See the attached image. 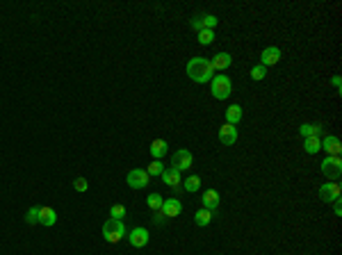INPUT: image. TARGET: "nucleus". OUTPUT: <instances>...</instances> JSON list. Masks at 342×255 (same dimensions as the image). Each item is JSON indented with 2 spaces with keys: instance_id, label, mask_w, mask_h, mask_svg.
I'll list each match as a JSON object with an SVG mask.
<instances>
[{
  "instance_id": "obj_1",
  "label": "nucleus",
  "mask_w": 342,
  "mask_h": 255,
  "mask_svg": "<svg viewBox=\"0 0 342 255\" xmlns=\"http://www.w3.org/2000/svg\"><path fill=\"white\" fill-rule=\"evenodd\" d=\"M187 75H189V80L199 82V84H205V82H210L214 77V68L212 64H210V59L205 57H192L189 62H187Z\"/></svg>"
},
{
  "instance_id": "obj_2",
  "label": "nucleus",
  "mask_w": 342,
  "mask_h": 255,
  "mask_svg": "<svg viewBox=\"0 0 342 255\" xmlns=\"http://www.w3.org/2000/svg\"><path fill=\"white\" fill-rule=\"evenodd\" d=\"M126 237V226H123L121 219H112L109 217L107 221L103 223V239L107 244H119V241Z\"/></svg>"
},
{
  "instance_id": "obj_3",
  "label": "nucleus",
  "mask_w": 342,
  "mask_h": 255,
  "mask_svg": "<svg viewBox=\"0 0 342 255\" xmlns=\"http://www.w3.org/2000/svg\"><path fill=\"white\" fill-rule=\"evenodd\" d=\"M210 91H212V98L217 100H226L233 94V82L228 75L223 73H214V77L210 80Z\"/></svg>"
},
{
  "instance_id": "obj_4",
  "label": "nucleus",
  "mask_w": 342,
  "mask_h": 255,
  "mask_svg": "<svg viewBox=\"0 0 342 255\" xmlns=\"http://www.w3.org/2000/svg\"><path fill=\"white\" fill-rule=\"evenodd\" d=\"M322 173L328 178L331 182H337L340 180V176H342V159H340V155H326V157L322 159Z\"/></svg>"
},
{
  "instance_id": "obj_5",
  "label": "nucleus",
  "mask_w": 342,
  "mask_h": 255,
  "mask_svg": "<svg viewBox=\"0 0 342 255\" xmlns=\"http://www.w3.org/2000/svg\"><path fill=\"white\" fill-rule=\"evenodd\" d=\"M192 162H194V155L187 148H180L171 155V168H176V171H187V168H192Z\"/></svg>"
},
{
  "instance_id": "obj_6",
  "label": "nucleus",
  "mask_w": 342,
  "mask_h": 255,
  "mask_svg": "<svg viewBox=\"0 0 342 255\" xmlns=\"http://www.w3.org/2000/svg\"><path fill=\"white\" fill-rule=\"evenodd\" d=\"M126 182H128L130 189H144V187L150 182V176L146 173V168H132V171H128Z\"/></svg>"
},
{
  "instance_id": "obj_7",
  "label": "nucleus",
  "mask_w": 342,
  "mask_h": 255,
  "mask_svg": "<svg viewBox=\"0 0 342 255\" xmlns=\"http://www.w3.org/2000/svg\"><path fill=\"white\" fill-rule=\"evenodd\" d=\"M219 23V18L214 16V14H199V16L192 18V30L194 32H201V30H214Z\"/></svg>"
},
{
  "instance_id": "obj_8",
  "label": "nucleus",
  "mask_w": 342,
  "mask_h": 255,
  "mask_svg": "<svg viewBox=\"0 0 342 255\" xmlns=\"http://www.w3.org/2000/svg\"><path fill=\"white\" fill-rule=\"evenodd\" d=\"M340 182H324L322 187H319V198L324 200V203H333L335 198H340Z\"/></svg>"
},
{
  "instance_id": "obj_9",
  "label": "nucleus",
  "mask_w": 342,
  "mask_h": 255,
  "mask_svg": "<svg viewBox=\"0 0 342 255\" xmlns=\"http://www.w3.org/2000/svg\"><path fill=\"white\" fill-rule=\"evenodd\" d=\"M128 241H130V246H135V248H141V246L148 244V230L141 226L132 228V230L128 232Z\"/></svg>"
},
{
  "instance_id": "obj_10",
  "label": "nucleus",
  "mask_w": 342,
  "mask_h": 255,
  "mask_svg": "<svg viewBox=\"0 0 342 255\" xmlns=\"http://www.w3.org/2000/svg\"><path fill=\"white\" fill-rule=\"evenodd\" d=\"M281 62V48H276V46H267V48L260 53V64H262L264 68L267 66H274V64Z\"/></svg>"
},
{
  "instance_id": "obj_11",
  "label": "nucleus",
  "mask_w": 342,
  "mask_h": 255,
  "mask_svg": "<svg viewBox=\"0 0 342 255\" xmlns=\"http://www.w3.org/2000/svg\"><path fill=\"white\" fill-rule=\"evenodd\" d=\"M322 150L326 155H340L342 153V141L335 135H326L322 139Z\"/></svg>"
},
{
  "instance_id": "obj_12",
  "label": "nucleus",
  "mask_w": 342,
  "mask_h": 255,
  "mask_svg": "<svg viewBox=\"0 0 342 255\" xmlns=\"http://www.w3.org/2000/svg\"><path fill=\"white\" fill-rule=\"evenodd\" d=\"M160 209L167 214V219H176V217H180L182 214V203L178 198H164V203H162V207Z\"/></svg>"
},
{
  "instance_id": "obj_13",
  "label": "nucleus",
  "mask_w": 342,
  "mask_h": 255,
  "mask_svg": "<svg viewBox=\"0 0 342 255\" xmlns=\"http://www.w3.org/2000/svg\"><path fill=\"white\" fill-rule=\"evenodd\" d=\"M219 141H221L223 146H233L237 141V128L231 125V123H223V125L219 128Z\"/></svg>"
},
{
  "instance_id": "obj_14",
  "label": "nucleus",
  "mask_w": 342,
  "mask_h": 255,
  "mask_svg": "<svg viewBox=\"0 0 342 255\" xmlns=\"http://www.w3.org/2000/svg\"><path fill=\"white\" fill-rule=\"evenodd\" d=\"M201 203H203L205 209L214 212V209L219 207V191H217V189H205L203 196H201Z\"/></svg>"
},
{
  "instance_id": "obj_15",
  "label": "nucleus",
  "mask_w": 342,
  "mask_h": 255,
  "mask_svg": "<svg viewBox=\"0 0 342 255\" xmlns=\"http://www.w3.org/2000/svg\"><path fill=\"white\" fill-rule=\"evenodd\" d=\"M55 221H57V212H55L50 205H44V207H39V223L46 228L55 226Z\"/></svg>"
},
{
  "instance_id": "obj_16",
  "label": "nucleus",
  "mask_w": 342,
  "mask_h": 255,
  "mask_svg": "<svg viewBox=\"0 0 342 255\" xmlns=\"http://www.w3.org/2000/svg\"><path fill=\"white\" fill-rule=\"evenodd\" d=\"M160 178H162V180L167 182L169 187H173V189H178V187H180V182H182L180 171H176V168H164Z\"/></svg>"
},
{
  "instance_id": "obj_17",
  "label": "nucleus",
  "mask_w": 342,
  "mask_h": 255,
  "mask_svg": "<svg viewBox=\"0 0 342 255\" xmlns=\"http://www.w3.org/2000/svg\"><path fill=\"white\" fill-rule=\"evenodd\" d=\"M210 64H212V68H214V73L217 71H223V68H228L233 64V57L228 53H217L212 59H210Z\"/></svg>"
},
{
  "instance_id": "obj_18",
  "label": "nucleus",
  "mask_w": 342,
  "mask_h": 255,
  "mask_svg": "<svg viewBox=\"0 0 342 255\" xmlns=\"http://www.w3.org/2000/svg\"><path fill=\"white\" fill-rule=\"evenodd\" d=\"M150 157H153V159H162L164 157V153H167V150H169V144H167V141H164V139H155L153 141V144H150Z\"/></svg>"
},
{
  "instance_id": "obj_19",
  "label": "nucleus",
  "mask_w": 342,
  "mask_h": 255,
  "mask_svg": "<svg viewBox=\"0 0 342 255\" xmlns=\"http://www.w3.org/2000/svg\"><path fill=\"white\" fill-rule=\"evenodd\" d=\"M242 121V107L240 105H231V107L226 109V123H231V125H240Z\"/></svg>"
},
{
  "instance_id": "obj_20",
  "label": "nucleus",
  "mask_w": 342,
  "mask_h": 255,
  "mask_svg": "<svg viewBox=\"0 0 342 255\" xmlns=\"http://www.w3.org/2000/svg\"><path fill=\"white\" fill-rule=\"evenodd\" d=\"M299 132L303 139H308V137H319L322 135V125H319V123H303V125L299 128Z\"/></svg>"
},
{
  "instance_id": "obj_21",
  "label": "nucleus",
  "mask_w": 342,
  "mask_h": 255,
  "mask_svg": "<svg viewBox=\"0 0 342 255\" xmlns=\"http://www.w3.org/2000/svg\"><path fill=\"white\" fill-rule=\"evenodd\" d=\"M210 221H212V212L210 209H205V207H201L199 212L194 214V223L199 228H205V226H210Z\"/></svg>"
},
{
  "instance_id": "obj_22",
  "label": "nucleus",
  "mask_w": 342,
  "mask_h": 255,
  "mask_svg": "<svg viewBox=\"0 0 342 255\" xmlns=\"http://www.w3.org/2000/svg\"><path fill=\"white\" fill-rule=\"evenodd\" d=\"M303 150L308 155L319 153V150H322V139H319V137H308V139L303 141Z\"/></svg>"
},
{
  "instance_id": "obj_23",
  "label": "nucleus",
  "mask_w": 342,
  "mask_h": 255,
  "mask_svg": "<svg viewBox=\"0 0 342 255\" xmlns=\"http://www.w3.org/2000/svg\"><path fill=\"white\" fill-rule=\"evenodd\" d=\"M182 187H185V191L194 194V191L201 189V178H199V176H189L187 180H182Z\"/></svg>"
},
{
  "instance_id": "obj_24",
  "label": "nucleus",
  "mask_w": 342,
  "mask_h": 255,
  "mask_svg": "<svg viewBox=\"0 0 342 255\" xmlns=\"http://www.w3.org/2000/svg\"><path fill=\"white\" fill-rule=\"evenodd\" d=\"M162 171H164V164L160 162V159H153V162L146 166V173H148L150 178H160L162 176Z\"/></svg>"
},
{
  "instance_id": "obj_25",
  "label": "nucleus",
  "mask_w": 342,
  "mask_h": 255,
  "mask_svg": "<svg viewBox=\"0 0 342 255\" xmlns=\"http://www.w3.org/2000/svg\"><path fill=\"white\" fill-rule=\"evenodd\" d=\"M196 39H199L201 46H210L214 41V30H201V32H196Z\"/></svg>"
},
{
  "instance_id": "obj_26",
  "label": "nucleus",
  "mask_w": 342,
  "mask_h": 255,
  "mask_svg": "<svg viewBox=\"0 0 342 255\" xmlns=\"http://www.w3.org/2000/svg\"><path fill=\"white\" fill-rule=\"evenodd\" d=\"M251 80H255V82H260V80H264V77H267V68L262 66V64H258V66H253L251 68Z\"/></svg>"
},
{
  "instance_id": "obj_27",
  "label": "nucleus",
  "mask_w": 342,
  "mask_h": 255,
  "mask_svg": "<svg viewBox=\"0 0 342 255\" xmlns=\"http://www.w3.org/2000/svg\"><path fill=\"white\" fill-rule=\"evenodd\" d=\"M146 203H148L150 209H160V207H162V203H164V198L160 194H150L148 198H146Z\"/></svg>"
},
{
  "instance_id": "obj_28",
  "label": "nucleus",
  "mask_w": 342,
  "mask_h": 255,
  "mask_svg": "<svg viewBox=\"0 0 342 255\" xmlns=\"http://www.w3.org/2000/svg\"><path fill=\"white\" fill-rule=\"evenodd\" d=\"M109 217H112V219H121V221H123V219H126V207H123V205H112V207H109Z\"/></svg>"
},
{
  "instance_id": "obj_29",
  "label": "nucleus",
  "mask_w": 342,
  "mask_h": 255,
  "mask_svg": "<svg viewBox=\"0 0 342 255\" xmlns=\"http://www.w3.org/2000/svg\"><path fill=\"white\" fill-rule=\"evenodd\" d=\"M25 221L30 223V226H34V223H39V207H30L25 214Z\"/></svg>"
},
{
  "instance_id": "obj_30",
  "label": "nucleus",
  "mask_w": 342,
  "mask_h": 255,
  "mask_svg": "<svg viewBox=\"0 0 342 255\" xmlns=\"http://www.w3.org/2000/svg\"><path fill=\"white\" fill-rule=\"evenodd\" d=\"M73 189L80 191V194L89 189V182H87V178H75V180H73Z\"/></svg>"
},
{
  "instance_id": "obj_31",
  "label": "nucleus",
  "mask_w": 342,
  "mask_h": 255,
  "mask_svg": "<svg viewBox=\"0 0 342 255\" xmlns=\"http://www.w3.org/2000/svg\"><path fill=\"white\" fill-rule=\"evenodd\" d=\"M153 221L158 223V226H162V223L167 221V214H164L162 209H155V217H153Z\"/></svg>"
},
{
  "instance_id": "obj_32",
  "label": "nucleus",
  "mask_w": 342,
  "mask_h": 255,
  "mask_svg": "<svg viewBox=\"0 0 342 255\" xmlns=\"http://www.w3.org/2000/svg\"><path fill=\"white\" fill-rule=\"evenodd\" d=\"M331 84H333V89H335L337 94L342 91V80H340V75H333V77H331Z\"/></svg>"
},
{
  "instance_id": "obj_33",
  "label": "nucleus",
  "mask_w": 342,
  "mask_h": 255,
  "mask_svg": "<svg viewBox=\"0 0 342 255\" xmlns=\"http://www.w3.org/2000/svg\"><path fill=\"white\" fill-rule=\"evenodd\" d=\"M333 212H335V217H340V214H342V203H340V198L333 200Z\"/></svg>"
}]
</instances>
